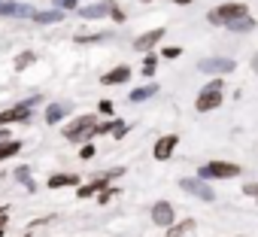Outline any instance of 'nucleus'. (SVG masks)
Instances as JSON below:
<instances>
[{"instance_id": "nucleus-9", "label": "nucleus", "mask_w": 258, "mask_h": 237, "mask_svg": "<svg viewBox=\"0 0 258 237\" xmlns=\"http://www.w3.org/2000/svg\"><path fill=\"white\" fill-rule=\"evenodd\" d=\"M31 118V103H19L7 112H0V125H10V122H28Z\"/></svg>"}, {"instance_id": "nucleus-17", "label": "nucleus", "mask_w": 258, "mask_h": 237, "mask_svg": "<svg viewBox=\"0 0 258 237\" xmlns=\"http://www.w3.org/2000/svg\"><path fill=\"white\" fill-rule=\"evenodd\" d=\"M64 115H67V109H64V106H58V103H52V106L46 109V122H49V125H55V122H61Z\"/></svg>"}, {"instance_id": "nucleus-31", "label": "nucleus", "mask_w": 258, "mask_h": 237, "mask_svg": "<svg viewBox=\"0 0 258 237\" xmlns=\"http://www.w3.org/2000/svg\"><path fill=\"white\" fill-rule=\"evenodd\" d=\"M61 4H64V7H76V0H61Z\"/></svg>"}, {"instance_id": "nucleus-18", "label": "nucleus", "mask_w": 258, "mask_h": 237, "mask_svg": "<svg viewBox=\"0 0 258 237\" xmlns=\"http://www.w3.org/2000/svg\"><path fill=\"white\" fill-rule=\"evenodd\" d=\"M28 7H16V4H0V16H28Z\"/></svg>"}, {"instance_id": "nucleus-21", "label": "nucleus", "mask_w": 258, "mask_h": 237, "mask_svg": "<svg viewBox=\"0 0 258 237\" xmlns=\"http://www.w3.org/2000/svg\"><path fill=\"white\" fill-rule=\"evenodd\" d=\"M28 64H34V52H22V55L16 58V67H19V70H25Z\"/></svg>"}, {"instance_id": "nucleus-15", "label": "nucleus", "mask_w": 258, "mask_h": 237, "mask_svg": "<svg viewBox=\"0 0 258 237\" xmlns=\"http://www.w3.org/2000/svg\"><path fill=\"white\" fill-rule=\"evenodd\" d=\"M112 10H115V4H94V7H85L82 10V19H100V16H106Z\"/></svg>"}, {"instance_id": "nucleus-23", "label": "nucleus", "mask_w": 258, "mask_h": 237, "mask_svg": "<svg viewBox=\"0 0 258 237\" xmlns=\"http://www.w3.org/2000/svg\"><path fill=\"white\" fill-rule=\"evenodd\" d=\"M16 176H19L22 183H28V186H31V170H28V167H19V170H16ZM31 189H34V186H31Z\"/></svg>"}, {"instance_id": "nucleus-3", "label": "nucleus", "mask_w": 258, "mask_h": 237, "mask_svg": "<svg viewBox=\"0 0 258 237\" xmlns=\"http://www.w3.org/2000/svg\"><path fill=\"white\" fill-rule=\"evenodd\" d=\"M240 16H249V7L246 4H222V7L210 10L207 19H210V25H228V22H234Z\"/></svg>"}, {"instance_id": "nucleus-26", "label": "nucleus", "mask_w": 258, "mask_h": 237, "mask_svg": "<svg viewBox=\"0 0 258 237\" xmlns=\"http://www.w3.org/2000/svg\"><path fill=\"white\" fill-rule=\"evenodd\" d=\"M112 195H118V189H103V192H100V204H106Z\"/></svg>"}, {"instance_id": "nucleus-8", "label": "nucleus", "mask_w": 258, "mask_h": 237, "mask_svg": "<svg viewBox=\"0 0 258 237\" xmlns=\"http://www.w3.org/2000/svg\"><path fill=\"white\" fill-rule=\"evenodd\" d=\"M176 143H179V137H176V134H167V137H158V143H155V149H152V155H155L158 161H167V158L173 155V149H176Z\"/></svg>"}, {"instance_id": "nucleus-35", "label": "nucleus", "mask_w": 258, "mask_h": 237, "mask_svg": "<svg viewBox=\"0 0 258 237\" xmlns=\"http://www.w3.org/2000/svg\"><path fill=\"white\" fill-rule=\"evenodd\" d=\"M143 4H146V0H143Z\"/></svg>"}, {"instance_id": "nucleus-16", "label": "nucleus", "mask_w": 258, "mask_h": 237, "mask_svg": "<svg viewBox=\"0 0 258 237\" xmlns=\"http://www.w3.org/2000/svg\"><path fill=\"white\" fill-rule=\"evenodd\" d=\"M228 28H231L234 34H249V31L255 28V19H249V16H240V19L228 22Z\"/></svg>"}, {"instance_id": "nucleus-25", "label": "nucleus", "mask_w": 258, "mask_h": 237, "mask_svg": "<svg viewBox=\"0 0 258 237\" xmlns=\"http://www.w3.org/2000/svg\"><path fill=\"white\" fill-rule=\"evenodd\" d=\"M124 131H127L124 122H112V134H115V137H124Z\"/></svg>"}, {"instance_id": "nucleus-11", "label": "nucleus", "mask_w": 258, "mask_h": 237, "mask_svg": "<svg viewBox=\"0 0 258 237\" xmlns=\"http://www.w3.org/2000/svg\"><path fill=\"white\" fill-rule=\"evenodd\" d=\"M161 37H164V31H161V28H155V31H146L143 37H137V40H134V49L146 52V49H152V46H155Z\"/></svg>"}, {"instance_id": "nucleus-33", "label": "nucleus", "mask_w": 258, "mask_h": 237, "mask_svg": "<svg viewBox=\"0 0 258 237\" xmlns=\"http://www.w3.org/2000/svg\"><path fill=\"white\" fill-rule=\"evenodd\" d=\"M176 4H179V7H185V4H191V0H176Z\"/></svg>"}, {"instance_id": "nucleus-10", "label": "nucleus", "mask_w": 258, "mask_h": 237, "mask_svg": "<svg viewBox=\"0 0 258 237\" xmlns=\"http://www.w3.org/2000/svg\"><path fill=\"white\" fill-rule=\"evenodd\" d=\"M131 79V67H124V64H118V67H112L109 73H103V85H121V82H127Z\"/></svg>"}, {"instance_id": "nucleus-24", "label": "nucleus", "mask_w": 258, "mask_h": 237, "mask_svg": "<svg viewBox=\"0 0 258 237\" xmlns=\"http://www.w3.org/2000/svg\"><path fill=\"white\" fill-rule=\"evenodd\" d=\"M179 55H182L179 46H167V49H164V58H179Z\"/></svg>"}, {"instance_id": "nucleus-1", "label": "nucleus", "mask_w": 258, "mask_h": 237, "mask_svg": "<svg viewBox=\"0 0 258 237\" xmlns=\"http://www.w3.org/2000/svg\"><path fill=\"white\" fill-rule=\"evenodd\" d=\"M94 128H97V115H79L64 128V137L73 140V143H85L94 137Z\"/></svg>"}, {"instance_id": "nucleus-12", "label": "nucleus", "mask_w": 258, "mask_h": 237, "mask_svg": "<svg viewBox=\"0 0 258 237\" xmlns=\"http://www.w3.org/2000/svg\"><path fill=\"white\" fill-rule=\"evenodd\" d=\"M64 186H79V176L76 173H55V176H49V189H64Z\"/></svg>"}, {"instance_id": "nucleus-4", "label": "nucleus", "mask_w": 258, "mask_h": 237, "mask_svg": "<svg viewBox=\"0 0 258 237\" xmlns=\"http://www.w3.org/2000/svg\"><path fill=\"white\" fill-rule=\"evenodd\" d=\"M237 173H240V167L231 161H210L201 167V180H231Z\"/></svg>"}, {"instance_id": "nucleus-28", "label": "nucleus", "mask_w": 258, "mask_h": 237, "mask_svg": "<svg viewBox=\"0 0 258 237\" xmlns=\"http://www.w3.org/2000/svg\"><path fill=\"white\" fill-rule=\"evenodd\" d=\"M243 192H246L249 198H258V186H255V183H249V186H243Z\"/></svg>"}, {"instance_id": "nucleus-19", "label": "nucleus", "mask_w": 258, "mask_h": 237, "mask_svg": "<svg viewBox=\"0 0 258 237\" xmlns=\"http://www.w3.org/2000/svg\"><path fill=\"white\" fill-rule=\"evenodd\" d=\"M155 91H158V85H146V88H137V91H131V100H134V103H140V100L152 97Z\"/></svg>"}, {"instance_id": "nucleus-5", "label": "nucleus", "mask_w": 258, "mask_h": 237, "mask_svg": "<svg viewBox=\"0 0 258 237\" xmlns=\"http://www.w3.org/2000/svg\"><path fill=\"white\" fill-rule=\"evenodd\" d=\"M152 222L161 225V228L173 225V222H176V210H173V204H170V201H158V204L152 207Z\"/></svg>"}, {"instance_id": "nucleus-32", "label": "nucleus", "mask_w": 258, "mask_h": 237, "mask_svg": "<svg viewBox=\"0 0 258 237\" xmlns=\"http://www.w3.org/2000/svg\"><path fill=\"white\" fill-rule=\"evenodd\" d=\"M0 140H10V134H7V131H4V128H0Z\"/></svg>"}, {"instance_id": "nucleus-6", "label": "nucleus", "mask_w": 258, "mask_h": 237, "mask_svg": "<svg viewBox=\"0 0 258 237\" xmlns=\"http://www.w3.org/2000/svg\"><path fill=\"white\" fill-rule=\"evenodd\" d=\"M179 186H182V192L198 195V198H204V201H213V198H216V195H213V189H210L204 180H191V176H185V180H179Z\"/></svg>"}, {"instance_id": "nucleus-14", "label": "nucleus", "mask_w": 258, "mask_h": 237, "mask_svg": "<svg viewBox=\"0 0 258 237\" xmlns=\"http://www.w3.org/2000/svg\"><path fill=\"white\" fill-rule=\"evenodd\" d=\"M22 152V140H0V161H7Z\"/></svg>"}, {"instance_id": "nucleus-29", "label": "nucleus", "mask_w": 258, "mask_h": 237, "mask_svg": "<svg viewBox=\"0 0 258 237\" xmlns=\"http://www.w3.org/2000/svg\"><path fill=\"white\" fill-rule=\"evenodd\" d=\"M100 112H112V103L109 100H100Z\"/></svg>"}, {"instance_id": "nucleus-30", "label": "nucleus", "mask_w": 258, "mask_h": 237, "mask_svg": "<svg viewBox=\"0 0 258 237\" xmlns=\"http://www.w3.org/2000/svg\"><path fill=\"white\" fill-rule=\"evenodd\" d=\"M252 70L258 73V55H252Z\"/></svg>"}, {"instance_id": "nucleus-20", "label": "nucleus", "mask_w": 258, "mask_h": 237, "mask_svg": "<svg viewBox=\"0 0 258 237\" xmlns=\"http://www.w3.org/2000/svg\"><path fill=\"white\" fill-rule=\"evenodd\" d=\"M34 19H37V22H61V19H64V16H61V13H58V10H52V13H37V16H34Z\"/></svg>"}, {"instance_id": "nucleus-13", "label": "nucleus", "mask_w": 258, "mask_h": 237, "mask_svg": "<svg viewBox=\"0 0 258 237\" xmlns=\"http://www.w3.org/2000/svg\"><path fill=\"white\" fill-rule=\"evenodd\" d=\"M188 231H195V219H182V222L167 225V237H185Z\"/></svg>"}, {"instance_id": "nucleus-36", "label": "nucleus", "mask_w": 258, "mask_h": 237, "mask_svg": "<svg viewBox=\"0 0 258 237\" xmlns=\"http://www.w3.org/2000/svg\"><path fill=\"white\" fill-rule=\"evenodd\" d=\"M240 237H243V234H240Z\"/></svg>"}, {"instance_id": "nucleus-2", "label": "nucleus", "mask_w": 258, "mask_h": 237, "mask_svg": "<svg viewBox=\"0 0 258 237\" xmlns=\"http://www.w3.org/2000/svg\"><path fill=\"white\" fill-rule=\"evenodd\" d=\"M222 103V79H213V82H207L204 88H201V94H198V100H195V109L198 112H210V109H216Z\"/></svg>"}, {"instance_id": "nucleus-7", "label": "nucleus", "mask_w": 258, "mask_h": 237, "mask_svg": "<svg viewBox=\"0 0 258 237\" xmlns=\"http://www.w3.org/2000/svg\"><path fill=\"white\" fill-rule=\"evenodd\" d=\"M198 67H201L204 73H219V76H222V73H231L237 64H234L231 58H204Z\"/></svg>"}, {"instance_id": "nucleus-27", "label": "nucleus", "mask_w": 258, "mask_h": 237, "mask_svg": "<svg viewBox=\"0 0 258 237\" xmlns=\"http://www.w3.org/2000/svg\"><path fill=\"white\" fill-rule=\"evenodd\" d=\"M79 155H82V158H94V146H91V143H85V146H82V152H79Z\"/></svg>"}, {"instance_id": "nucleus-34", "label": "nucleus", "mask_w": 258, "mask_h": 237, "mask_svg": "<svg viewBox=\"0 0 258 237\" xmlns=\"http://www.w3.org/2000/svg\"><path fill=\"white\" fill-rule=\"evenodd\" d=\"M4 219H7V216H4V210H0V225H4Z\"/></svg>"}, {"instance_id": "nucleus-22", "label": "nucleus", "mask_w": 258, "mask_h": 237, "mask_svg": "<svg viewBox=\"0 0 258 237\" xmlns=\"http://www.w3.org/2000/svg\"><path fill=\"white\" fill-rule=\"evenodd\" d=\"M155 67H158V61H155L152 55H146V61H143V76H152V73H155Z\"/></svg>"}]
</instances>
